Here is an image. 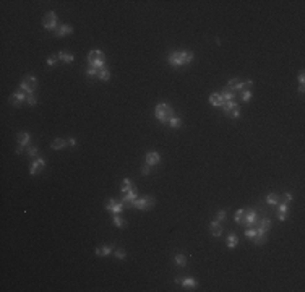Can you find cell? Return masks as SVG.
<instances>
[{
    "instance_id": "obj_1",
    "label": "cell",
    "mask_w": 305,
    "mask_h": 292,
    "mask_svg": "<svg viewBox=\"0 0 305 292\" xmlns=\"http://www.w3.org/2000/svg\"><path fill=\"white\" fill-rule=\"evenodd\" d=\"M169 63L172 67H182V65H188V63L193 60V52L188 51H174L169 54L167 57Z\"/></svg>"
},
{
    "instance_id": "obj_2",
    "label": "cell",
    "mask_w": 305,
    "mask_h": 292,
    "mask_svg": "<svg viewBox=\"0 0 305 292\" xmlns=\"http://www.w3.org/2000/svg\"><path fill=\"white\" fill-rule=\"evenodd\" d=\"M154 114H156V117H158V119L161 120V122H169V120H171V119L174 117V109H172L169 104L161 102V104L156 106Z\"/></svg>"
},
{
    "instance_id": "obj_3",
    "label": "cell",
    "mask_w": 305,
    "mask_h": 292,
    "mask_svg": "<svg viewBox=\"0 0 305 292\" xmlns=\"http://www.w3.org/2000/svg\"><path fill=\"white\" fill-rule=\"evenodd\" d=\"M104 62H105V57L102 51H91L88 55V63L89 67H94V68H104Z\"/></svg>"
},
{
    "instance_id": "obj_4",
    "label": "cell",
    "mask_w": 305,
    "mask_h": 292,
    "mask_svg": "<svg viewBox=\"0 0 305 292\" xmlns=\"http://www.w3.org/2000/svg\"><path fill=\"white\" fill-rule=\"evenodd\" d=\"M38 88V80L33 75H26L21 81V89H23L26 94H31V92Z\"/></svg>"
},
{
    "instance_id": "obj_5",
    "label": "cell",
    "mask_w": 305,
    "mask_h": 292,
    "mask_svg": "<svg viewBox=\"0 0 305 292\" xmlns=\"http://www.w3.org/2000/svg\"><path fill=\"white\" fill-rule=\"evenodd\" d=\"M42 25H44L46 29H54L57 26V16H55L54 11H47L44 18H42Z\"/></svg>"
},
{
    "instance_id": "obj_6",
    "label": "cell",
    "mask_w": 305,
    "mask_h": 292,
    "mask_svg": "<svg viewBox=\"0 0 305 292\" xmlns=\"http://www.w3.org/2000/svg\"><path fill=\"white\" fill-rule=\"evenodd\" d=\"M26 92L23 91V89H20V91H15V92H13V94L10 96V102L13 104V106H15V107H18V106L21 104V102H23V101H26Z\"/></svg>"
},
{
    "instance_id": "obj_7",
    "label": "cell",
    "mask_w": 305,
    "mask_h": 292,
    "mask_svg": "<svg viewBox=\"0 0 305 292\" xmlns=\"http://www.w3.org/2000/svg\"><path fill=\"white\" fill-rule=\"evenodd\" d=\"M137 198H138V195H137V190H135V188H132L130 191H127V195L123 196V206L127 204V206H133V201L135 200H137Z\"/></svg>"
},
{
    "instance_id": "obj_8",
    "label": "cell",
    "mask_w": 305,
    "mask_h": 292,
    "mask_svg": "<svg viewBox=\"0 0 305 292\" xmlns=\"http://www.w3.org/2000/svg\"><path fill=\"white\" fill-rule=\"evenodd\" d=\"M44 167H46L44 159H42V158H38L36 161L33 162V166H31V174H33V175H36V174H39Z\"/></svg>"
},
{
    "instance_id": "obj_9",
    "label": "cell",
    "mask_w": 305,
    "mask_h": 292,
    "mask_svg": "<svg viewBox=\"0 0 305 292\" xmlns=\"http://www.w3.org/2000/svg\"><path fill=\"white\" fill-rule=\"evenodd\" d=\"M255 221H257V213H255L253 209H248L247 213H245V219H244V224L245 226H253L255 224Z\"/></svg>"
},
{
    "instance_id": "obj_10",
    "label": "cell",
    "mask_w": 305,
    "mask_h": 292,
    "mask_svg": "<svg viewBox=\"0 0 305 292\" xmlns=\"http://www.w3.org/2000/svg\"><path fill=\"white\" fill-rule=\"evenodd\" d=\"M269 229H271V221H269V219H261L260 224H258L257 234H266Z\"/></svg>"
},
{
    "instance_id": "obj_11",
    "label": "cell",
    "mask_w": 305,
    "mask_h": 292,
    "mask_svg": "<svg viewBox=\"0 0 305 292\" xmlns=\"http://www.w3.org/2000/svg\"><path fill=\"white\" fill-rule=\"evenodd\" d=\"M159 154L156 153V151H151V153H148L146 154V164L148 166H156V164H159Z\"/></svg>"
},
{
    "instance_id": "obj_12",
    "label": "cell",
    "mask_w": 305,
    "mask_h": 292,
    "mask_svg": "<svg viewBox=\"0 0 305 292\" xmlns=\"http://www.w3.org/2000/svg\"><path fill=\"white\" fill-rule=\"evenodd\" d=\"M227 88H231L232 91H242V89H244V81L239 80V78H234V80L229 81Z\"/></svg>"
},
{
    "instance_id": "obj_13",
    "label": "cell",
    "mask_w": 305,
    "mask_h": 292,
    "mask_svg": "<svg viewBox=\"0 0 305 292\" xmlns=\"http://www.w3.org/2000/svg\"><path fill=\"white\" fill-rule=\"evenodd\" d=\"M209 102H211L213 106H216V107H222L224 99H222L221 94H218V92H213V94L209 96Z\"/></svg>"
},
{
    "instance_id": "obj_14",
    "label": "cell",
    "mask_w": 305,
    "mask_h": 292,
    "mask_svg": "<svg viewBox=\"0 0 305 292\" xmlns=\"http://www.w3.org/2000/svg\"><path fill=\"white\" fill-rule=\"evenodd\" d=\"M209 231H211V234H213L214 237H219V236H221L222 227H221V224H219V221H213V222L209 224Z\"/></svg>"
},
{
    "instance_id": "obj_15",
    "label": "cell",
    "mask_w": 305,
    "mask_h": 292,
    "mask_svg": "<svg viewBox=\"0 0 305 292\" xmlns=\"http://www.w3.org/2000/svg\"><path fill=\"white\" fill-rule=\"evenodd\" d=\"M112 250H114V245H102V247L96 248V255L97 256H105V255L112 253Z\"/></svg>"
},
{
    "instance_id": "obj_16",
    "label": "cell",
    "mask_w": 305,
    "mask_h": 292,
    "mask_svg": "<svg viewBox=\"0 0 305 292\" xmlns=\"http://www.w3.org/2000/svg\"><path fill=\"white\" fill-rule=\"evenodd\" d=\"M72 26H70V25H60L59 26V29L57 31H55V34H57V36H67V34H72Z\"/></svg>"
},
{
    "instance_id": "obj_17",
    "label": "cell",
    "mask_w": 305,
    "mask_h": 292,
    "mask_svg": "<svg viewBox=\"0 0 305 292\" xmlns=\"http://www.w3.org/2000/svg\"><path fill=\"white\" fill-rule=\"evenodd\" d=\"M221 96H222V99H224V102H226V101H234V97H235V94H234V91H232L231 88H224L222 92H221Z\"/></svg>"
},
{
    "instance_id": "obj_18",
    "label": "cell",
    "mask_w": 305,
    "mask_h": 292,
    "mask_svg": "<svg viewBox=\"0 0 305 292\" xmlns=\"http://www.w3.org/2000/svg\"><path fill=\"white\" fill-rule=\"evenodd\" d=\"M59 59H62L63 62H67V63H70V62H73V59H75V55L72 54V52H67V51H62V52H59Z\"/></svg>"
},
{
    "instance_id": "obj_19",
    "label": "cell",
    "mask_w": 305,
    "mask_h": 292,
    "mask_svg": "<svg viewBox=\"0 0 305 292\" xmlns=\"http://www.w3.org/2000/svg\"><path fill=\"white\" fill-rule=\"evenodd\" d=\"M18 143L21 146H26L28 143H29V135H28L26 132H20L18 133Z\"/></svg>"
},
{
    "instance_id": "obj_20",
    "label": "cell",
    "mask_w": 305,
    "mask_h": 292,
    "mask_svg": "<svg viewBox=\"0 0 305 292\" xmlns=\"http://www.w3.org/2000/svg\"><path fill=\"white\" fill-rule=\"evenodd\" d=\"M180 284H182V286L183 287H187V289H193V287H196V281L193 279V277H185V279H182L180 281Z\"/></svg>"
},
{
    "instance_id": "obj_21",
    "label": "cell",
    "mask_w": 305,
    "mask_h": 292,
    "mask_svg": "<svg viewBox=\"0 0 305 292\" xmlns=\"http://www.w3.org/2000/svg\"><path fill=\"white\" fill-rule=\"evenodd\" d=\"M266 201H268L269 204H279L281 196H279L278 193H269V195L266 196Z\"/></svg>"
},
{
    "instance_id": "obj_22",
    "label": "cell",
    "mask_w": 305,
    "mask_h": 292,
    "mask_svg": "<svg viewBox=\"0 0 305 292\" xmlns=\"http://www.w3.org/2000/svg\"><path fill=\"white\" fill-rule=\"evenodd\" d=\"M97 78L101 81H107L109 78H110V72H109L107 68H101V70H99V73H97Z\"/></svg>"
},
{
    "instance_id": "obj_23",
    "label": "cell",
    "mask_w": 305,
    "mask_h": 292,
    "mask_svg": "<svg viewBox=\"0 0 305 292\" xmlns=\"http://www.w3.org/2000/svg\"><path fill=\"white\" fill-rule=\"evenodd\" d=\"M234 107H237V104L234 102V101H226V102L222 104V109H224V112L227 114V115L232 112V109H234Z\"/></svg>"
},
{
    "instance_id": "obj_24",
    "label": "cell",
    "mask_w": 305,
    "mask_h": 292,
    "mask_svg": "<svg viewBox=\"0 0 305 292\" xmlns=\"http://www.w3.org/2000/svg\"><path fill=\"white\" fill-rule=\"evenodd\" d=\"M65 145H67V141H65V140H62V138H55V140L52 141V149H62V148H65Z\"/></svg>"
},
{
    "instance_id": "obj_25",
    "label": "cell",
    "mask_w": 305,
    "mask_h": 292,
    "mask_svg": "<svg viewBox=\"0 0 305 292\" xmlns=\"http://www.w3.org/2000/svg\"><path fill=\"white\" fill-rule=\"evenodd\" d=\"M133 206L138 209H146V200L145 198H137V200L133 201Z\"/></svg>"
},
{
    "instance_id": "obj_26",
    "label": "cell",
    "mask_w": 305,
    "mask_h": 292,
    "mask_svg": "<svg viewBox=\"0 0 305 292\" xmlns=\"http://www.w3.org/2000/svg\"><path fill=\"white\" fill-rule=\"evenodd\" d=\"M226 242H227V245L231 248H234V247L237 245V236H235V234H229V237H227V240H226Z\"/></svg>"
},
{
    "instance_id": "obj_27",
    "label": "cell",
    "mask_w": 305,
    "mask_h": 292,
    "mask_svg": "<svg viewBox=\"0 0 305 292\" xmlns=\"http://www.w3.org/2000/svg\"><path fill=\"white\" fill-rule=\"evenodd\" d=\"M244 219H245V211H244V209H239V211L235 213V222L244 224Z\"/></svg>"
},
{
    "instance_id": "obj_28",
    "label": "cell",
    "mask_w": 305,
    "mask_h": 292,
    "mask_svg": "<svg viewBox=\"0 0 305 292\" xmlns=\"http://www.w3.org/2000/svg\"><path fill=\"white\" fill-rule=\"evenodd\" d=\"M175 263H177L179 266H185L187 256H185V255H175Z\"/></svg>"
},
{
    "instance_id": "obj_29",
    "label": "cell",
    "mask_w": 305,
    "mask_h": 292,
    "mask_svg": "<svg viewBox=\"0 0 305 292\" xmlns=\"http://www.w3.org/2000/svg\"><path fill=\"white\" fill-rule=\"evenodd\" d=\"M123 209V201H117L115 204H114V208L110 209V213H114V214H119L120 211Z\"/></svg>"
},
{
    "instance_id": "obj_30",
    "label": "cell",
    "mask_w": 305,
    "mask_h": 292,
    "mask_svg": "<svg viewBox=\"0 0 305 292\" xmlns=\"http://www.w3.org/2000/svg\"><path fill=\"white\" fill-rule=\"evenodd\" d=\"M112 222H114L117 227H125V226H127V222H125V221H123L122 218H119L117 214L114 216V219H112Z\"/></svg>"
},
{
    "instance_id": "obj_31",
    "label": "cell",
    "mask_w": 305,
    "mask_h": 292,
    "mask_svg": "<svg viewBox=\"0 0 305 292\" xmlns=\"http://www.w3.org/2000/svg\"><path fill=\"white\" fill-rule=\"evenodd\" d=\"M130 190H132V182L128 179H125L122 182V191H123V193H127V191H130Z\"/></svg>"
},
{
    "instance_id": "obj_32",
    "label": "cell",
    "mask_w": 305,
    "mask_h": 292,
    "mask_svg": "<svg viewBox=\"0 0 305 292\" xmlns=\"http://www.w3.org/2000/svg\"><path fill=\"white\" fill-rule=\"evenodd\" d=\"M180 124H182V122H180V119H179V117H175V115H174L171 120H169V125H171V127H174V128L180 127Z\"/></svg>"
},
{
    "instance_id": "obj_33",
    "label": "cell",
    "mask_w": 305,
    "mask_h": 292,
    "mask_svg": "<svg viewBox=\"0 0 305 292\" xmlns=\"http://www.w3.org/2000/svg\"><path fill=\"white\" fill-rule=\"evenodd\" d=\"M255 237H257V239H255V242H257L258 245H263L265 242H266V237H265V234H257V236H255Z\"/></svg>"
},
{
    "instance_id": "obj_34",
    "label": "cell",
    "mask_w": 305,
    "mask_h": 292,
    "mask_svg": "<svg viewBox=\"0 0 305 292\" xmlns=\"http://www.w3.org/2000/svg\"><path fill=\"white\" fill-rule=\"evenodd\" d=\"M26 102L29 104V106H34V104H38V97L33 96V94H28L26 96Z\"/></svg>"
},
{
    "instance_id": "obj_35",
    "label": "cell",
    "mask_w": 305,
    "mask_h": 292,
    "mask_svg": "<svg viewBox=\"0 0 305 292\" xmlns=\"http://www.w3.org/2000/svg\"><path fill=\"white\" fill-rule=\"evenodd\" d=\"M86 73H88V76H97V73H99V68L89 67V68L86 70Z\"/></svg>"
},
{
    "instance_id": "obj_36",
    "label": "cell",
    "mask_w": 305,
    "mask_h": 292,
    "mask_svg": "<svg viewBox=\"0 0 305 292\" xmlns=\"http://www.w3.org/2000/svg\"><path fill=\"white\" fill-rule=\"evenodd\" d=\"M240 94H242V101H248L252 97V91L245 89V91H240Z\"/></svg>"
},
{
    "instance_id": "obj_37",
    "label": "cell",
    "mask_w": 305,
    "mask_h": 292,
    "mask_svg": "<svg viewBox=\"0 0 305 292\" xmlns=\"http://www.w3.org/2000/svg\"><path fill=\"white\" fill-rule=\"evenodd\" d=\"M145 200H146V209L151 208V206H154V203H156V200L153 196H145Z\"/></svg>"
},
{
    "instance_id": "obj_38",
    "label": "cell",
    "mask_w": 305,
    "mask_h": 292,
    "mask_svg": "<svg viewBox=\"0 0 305 292\" xmlns=\"http://www.w3.org/2000/svg\"><path fill=\"white\" fill-rule=\"evenodd\" d=\"M286 213H287V203H281V204H279L278 214H286Z\"/></svg>"
},
{
    "instance_id": "obj_39",
    "label": "cell",
    "mask_w": 305,
    "mask_h": 292,
    "mask_svg": "<svg viewBox=\"0 0 305 292\" xmlns=\"http://www.w3.org/2000/svg\"><path fill=\"white\" fill-rule=\"evenodd\" d=\"M115 256H117V258H120V260H123L125 258V250H123V248H117V250H115Z\"/></svg>"
},
{
    "instance_id": "obj_40",
    "label": "cell",
    "mask_w": 305,
    "mask_h": 292,
    "mask_svg": "<svg viewBox=\"0 0 305 292\" xmlns=\"http://www.w3.org/2000/svg\"><path fill=\"white\" fill-rule=\"evenodd\" d=\"M115 203H117L115 200H109V201H105V204H104V206H105V209H107V211H110L112 208H114V204H115Z\"/></svg>"
},
{
    "instance_id": "obj_41",
    "label": "cell",
    "mask_w": 305,
    "mask_h": 292,
    "mask_svg": "<svg viewBox=\"0 0 305 292\" xmlns=\"http://www.w3.org/2000/svg\"><path fill=\"white\" fill-rule=\"evenodd\" d=\"M28 154H29V156H38V148L36 146L28 148Z\"/></svg>"
},
{
    "instance_id": "obj_42",
    "label": "cell",
    "mask_w": 305,
    "mask_h": 292,
    "mask_svg": "<svg viewBox=\"0 0 305 292\" xmlns=\"http://www.w3.org/2000/svg\"><path fill=\"white\" fill-rule=\"evenodd\" d=\"M255 236H257V231H253V229H248L245 232V237H248V239H253Z\"/></svg>"
},
{
    "instance_id": "obj_43",
    "label": "cell",
    "mask_w": 305,
    "mask_h": 292,
    "mask_svg": "<svg viewBox=\"0 0 305 292\" xmlns=\"http://www.w3.org/2000/svg\"><path fill=\"white\" fill-rule=\"evenodd\" d=\"M55 63H57V57H49V59H47V65L49 67H54Z\"/></svg>"
},
{
    "instance_id": "obj_44",
    "label": "cell",
    "mask_w": 305,
    "mask_h": 292,
    "mask_svg": "<svg viewBox=\"0 0 305 292\" xmlns=\"http://www.w3.org/2000/svg\"><path fill=\"white\" fill-rule=\"evenodd\" d=\"M239 114H240V109H239V107H234V109H232V112L229 114V115H232L234 119H237V117H239Z\"/></svg>"
},
{
    "instance_id": "obj_45",
    "label": "cell",
    "mask_w": 305,
    "mask_h": 292,
    "mask_svg": "<svg viewBox=\"0 0 305 292\" xmlns=\"http://www.w3.org/2000/svg\"><path fill=\"white\" fill-rule=\"evenodd\" d=\"M224 219H226V211L224 209L218 211V221H224Z\"/></svg>"
},
{
    "instance_id": "obj_46",
    "label": "cell",
    "mask_w": 305,
    "mask_h": 292,
    "mask_svg": "<svg viewBox=\"0 0 305 292\" xmlns=\"http://www.w3.org/2000/svg\"><path fill=\"white\" fill-rule=\"evenodd\" d=\"M141 174H143V175H148V174H150V166H143V169H141Z\"/></svg>"
},
{
    "instance_id": "obj_47",
    "label": "cell",
    "mask_w": 305,
    "mask_h": 292,
    "mask_svg": "<svg viewBox=\"0 0 305 292\" xmlns=\"http://www.w3.org/2000/svg\"><path fill=\"white\" fill-rule=\"evenodd\" d=\"M290 200H292V195H290V193H286V195H284V201H282V203H289Z\"/></svg>"
},
{
    "instance_id": "obj_48",
    "label": "cell",
    "mask_w": 305,
    "mask_h": 292,
    "mask_svg": "<svg viewBox=\"0 0 305 292\" xmlns=\"http://www.w3.org/2000/svg\"><path fill=\"white\" fill-rule=\"evenodd\" d=\"M67 143H68L70 146H73V148H75V146H76V140H75V138H70V140L67 141Z\"/></svg>"
},
{
    "instance_id": "obj_49",
    "label": "cell",
    "mask_w": 305,
    "mask_h": 292,
    "mask_svg": "<svg viewBox=\"0 0 305 292\" xmlns=\"http://www.w3.org/2000/svg\"><path fill=\"white\" fill-rule=\"evenodd\" d=\"M299 81H300V84H303V81H305V75H303V72H300V73H299Z\"/></svg>"
},
{
    "instance_id": "obj_50",
    "label": "cell",
    "mask_w": 305,
    "mask_h": 292,
    "mask_svg": "<svg viewBox=\"0 0 305 292\" xmlns=\"http://www.w3.org/2000/svg\"><path fill=\"white\" fill-rule=\"evenodd\" d=\"M278 218H279V221H286L287 214H278Z\"/></svg>"
},
{
    "instance_id": "obj_51",
    "label": "cell",
    "mask_w": 305,
    "mask_h": 292,
    "mask_svg": "<svg viewBox=\"0 0 305 292\" xmlns=\"http://www.w3.org/2000/svg\"><path fill=\"white\" fill-rule=\"evenodd\" d=\"M305 91V88H303V84H300V86H299V92H303Z\"/></svg>"
}]
</instances>
